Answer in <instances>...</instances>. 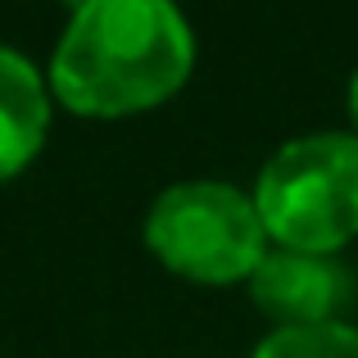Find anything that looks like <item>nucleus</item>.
Wrapping results in <instances>:
<instances>
[{"label":"nucleus","instance_id":"nucleus-1","mask_svg":"<svg viewBox=\"0 0 358 358\" xmlns=\"http://www.w3.org/2000/svg\"><path fill=\"white\" fill-rule=\"evenodd\" d=\"M191 69L195 32L177 0H91L69 14L45 87L78 118H131L173 100Z\"/></svg>","mask_w":358,"mask_h":358},{"label":"nucleus","instance_id":"nucleus-2","mask_svg":"<svg viewBox=\"0 0 358 358\" xmlns=\"http://www.w3.org/2000/svg\"><path fill=\"white\" fill-rule=\"evenodd\" d=\"M250 195L272 250L341 254L358 241V136L308 131L277 145Z\"/></svg>","mask_w":358,"mask_h":358},{"label":"nucleus","instance_id":"nucleus-3","mask_svg":"<svg viewBox=\"0 0 358 358\" xmlns=\"http://www.w3.org/2000/svg\"><path fill=\"white\" fill-rule=\"evenodd\" d=\"M145 250L195 286H236L259 272L272 241L250 191L195 177L155 195L145 213Z\"/></svg>","mask_w":358,"mask_h":358},{"label":"nucleus","instance_id":"nucleus-4","mask_svg":"<svg viewBox=\"0 0 358 358\" xmlns=\"http://www.w3.org/2000/svg\"><path fill=\"white\" fill-rule=\"evenodd\" d=\"M254 308L272 317V327H327L341 322L354 299V277L336 254L268 250L250 277Z\"/></svg>","mask_w":358,"mask_h":358},{"label":"nucleus","instance_id":"nucleus-5","mask_svg":"<svg viewBox=\"0 0 358 358\" xmlns=\"http://www.w3.org/2000/svg\"><path fill=\"white\" fill-rule=\"evenodd\" d=\"M55 96L45 73L14 45H0V182L18 177L50 136Z\"/></svg>","mask_w":358,"mask_h":358},{"label":"nucleus","instance_id":"nucleus-6","mask_svg":"<svg viewBox=\"0 0 358 358\" xmlns=\"http://www.w3.org/2000/svg\"><path fill=\"white\" fill-rule=\"evenodd\" d=\"M250 358H358V331L350 322L272 327Z\"/></svg>","mask_w":358,"mask_h":358},{"label":"nucleus","instance_id":"nucleus-7","mask_svg":"<svg viewBox=\"0 0 358 358\" xmlns=\"http://www.w3.org/2000/svg\"><path fill=\"white\" fill-rule=\"evenodd\" d=\"M350 122H354V136H358V73L350 78Z\"/></svg>","mask_w":358,"mask_h":358},{"label":"nucleus","instance_id":"nucleus-8","mask_svg":"<svg viewBox=\"0 0 358 358\" xmlns=\"http://www.w3.org/2000/svg\"><path fill=\"white\" fill-rule=\"evenodd\" d=\"M82 5H91V0H64V9H69V14H78Z\"/></svg>","mask_w":358,"mask_h":358}]
</instances>
